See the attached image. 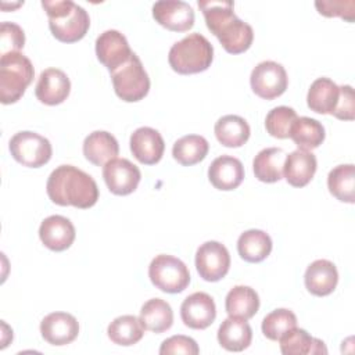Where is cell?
Returning <instances> with one entry per match:
<instances>
[{"label": "cell", "mask_w": 355, "mask_h": 355, "mask_svg": "<svg viewBox=\"0 0 355 355\" xmlns=\"http://www.w3.org/2000/svg\"><path fill=\"white\" fill-rule=\"evenodd\" d=\"M207 28L230 54L247 51L254 40L251 25L241 21L233 11V1H198Z\"/></svg>", "instance_id": "6da1fadb"}, {"label": "cell", "mask_w": 355, "mask_h": 355, "mask_svg": "<svg viewBox=\"0 0 355 355\" xmlns=\"http://www.w3.org/2000/svg\"><path fill=\"white\" fill-rule=\"evenodd\" d=\"M49 198L61 207L86 209L98 200L96 180L73 165H60L49 176L46 184Z\"/></svg>", "instance_id": "7a4b0ae2"}, {"label": "cell", "mask_w": 355, "mask_h": 355, "mask_svg": "<svg viewBox=\"0 0 355 355\" xmlns=\"http://www.w3.org/2000/svg\"><path fill=\"white\" fill-rule=\"evenodd\" d=\"M42 7L49 17L53 36L62 43H73L85 37L90 26L87 11L71 0H43Z\"/></svg>", "instance_id": "3957f363"}, {"label": "cell", "mask_w": 355, "mask_h": 355, "mask_svg": "<svg viewBox=\"0 0 355 355\" xmlns=\"http://www.w3.org/2000/svg\"><path fill=\"white\" fill-rule=\"evenodd\" d=\"M214 60V47L201 33H190L172 44L168 61L171 68L180 75L207 71Z\"/></svg>", "instance_id": "277c9868"}, {"label": "cell", "mask_w": 355, "mask_h": 355, "mask_svg": "<svg viewBox=\"0 0 355 355\" xmlns=\"http://www.w3.org/2000/svg\"><path fill=\"white\" fill-rule=\"evenodd\" d=\"M35 69L28 57L19 51L0 58V100L3 104L17 103L33 80Z\"/></svg>", "instance_id": "5b68a950"}, {"label": "cell", "mask_w": 355, "mask_h": 355, "mask_svg": "<svg viewBox=\"0 0 355 355\" xmlns=\"http://www.w3.org/2000/svg\"><path fill=\"white\" fill-rule=\"evenodd\" d=\"M111 80L115 94L126 103L140 101L150 90V78L135 53L123 65L111 72Z\"/></svg>", "instance_id": "8992f818"}, {"label": "cell", "mask_w": 355, "mask_h": 355, "mask_svg": "<svg viewBox=\"0 0 355 355\" xmlns=\"http://www.w3.org/2000/svg\"><path fill=\"white\" fill-rule=\"evenodd\" d=\"M151 283L164 293H182L190 283V272L183 261L176 257L159 254L148 266Z\"/></svg>", "instance_id": "52a82bcc"}, {"label": "cell", "mask_w": 355, "mask_h": 355, "mask_svg": "<svg viewBox=\"0 0 355 355\" xmlns=\"http://www.w3.org/2000/svg\"><path fill=\"white\" fill-rule=\"evenodd\" d=\"M8 148L12 158L28 168H40L46 165L53 154L49 139L31 130L15 133L10 139Z\"/></svg>", "instance_id": "ba28073f"}, {"label": "cell", "mask_w": 355, "mask_h": 355, "mask_svg": "<svg viewBox=\"0 0 355 355\" xmlns=\"http://www.w3.org/2000/svg\"><path fill=\"white\" fill-rule=\"evenodd\" d=\"M250 83L252 92L263 98L273 100L282 96L288 85L284 67L275 61H262L251 72Z\"/></svg>", "instance_id": "9c48e42d"}, {"label": "cell", "mask_w": 355, "mask_h": 355, "mask_svg": "<svg viewBox=\"0 0 355 355\" xmlns=\"http://www.w3.org/2000/svg\"><path fill=\"white\" fill-rule=\"evenodd\" d=\"M196 268L207 282H218L223 279L230 268V255L227 248L219 241H205L197 248Z\"/></svg>", "instance_id": "30bf717a"}, {"label": "cell", "mask_w": 355, "mask_h": 355, "mask_svg": "<svg viewBox=\"0 0 355 355\" xmlns=\"http://www.w3.org/2000/svg\"><path fill=\"white\" fill-rule=\"evenodd\" d=\"M103 178L112 194L128 196L137 189L141 173L129 159L114 158L103 166Z\"/></svg>", "instance_id": "8fae6325"}, {"label": "cell", "mask_w": 355, "mask_h": 355, "mask_svg": "<svg viewBox=\"0 0 355 355\" xmlns=\"http://www.w3.org/2000/svg\"><path fill=\"white\" fill-rule=\"evenodd\" d=\"M132 54L133 51L129 47L126 37L119 31H104L96 39V55L110 72L123 65Z\"/></svg>", "instance_id": "7c38bea8"}, {"label": "cell", "mask_w": 355, "mask_h": 355, "mask_svg": "<svg viewBox=\"0 0 355 355\" xmlns=\"http://www.w3.org/2000/svg\"><path fill=\"white\" fill-rule=\"evenodd\" d=\"M154 19L172 32H186L194 25L193 7L182 0H161L153 6Z\"/></svg>", "instance_id": "4fadbf2b"}, {"label": "cell", "mask_w": 355, "mask_h": 355, "mask_svg": "<svg viewBox=\"0 0 355 355\" xmlns=\"http://www.w3.org/2000/svg\"><path fill=\"white\" fill-rule=\"evenodd\" d=\"M180 318L183 323L194 330H204L211 326L216 318L214 298L202 291L186 297L180 305Z\"/></svg>", "instance_id": "5bb4252c"}, {"label": "cell", "mask_w": 355, "mask_h": 355, "mask_svg": "<svg viewBox=\"0 0 355 355\" xmlns=\"http://www.w3.org/2000/svg\"><path fill=\"white\" fill-rule=\"evenodd\" d=\"M129 144L135 158L144 165H154L159 162L165 150L161 133L150 126L137 128L130 135Z\"/></svg>", "instance_id": "9a60e30c"}, {"label": "cell", "mask_w": 355, "mask_h": 355, "mask_svg": "<svg viewBox=\"0 0 355 355\" xmlns=\"http://www.w3.org/2000/svg\"><path fill=\"white\" fill-rule=\"evenodd\" d=\"M40 333L51 345H67L78 337L79 323L71 313L51 312L42 319Z\"/></svg>", "instance_id": "2e32d148"}, {"label": "cell", "mask_w": 355, "mask_h": 355, "mask_svg": "<svg viewBox=\"0 0 355 355\" xmlns=\"http://www.w3.org/2000/svg\"><path fill=\"white\" fill-rule=\"evenodd\" d=\"M71 92V82L67 73L58 68H47L42 71L35 94L36 98L47 105H57L67 100Z\"/></svg>", "instance_id": "e0dca14e"}, {"label": "cell", "mask_w": 355, "mask_h": 355, "mask_svg": "<svg viewBox=\"0 0 355 355\" xmlns=\"http://www.w3.org/2000/svg\"><path fill=\"white\" fill-rule=\"evenodd\" d=\"M75 226L61 215H51L43 219L39 227L42 243L51 251H64L69 248L75 240Z\"/></svg>", "instance_id": "ac0fdd59"}, {"label": "cell", "mask_w": 355, "mask_h": 355, "mask_svg": "<svg viewBox=\"0 0 355 355\" xmlns=\"http://www.w3.org/2000/svg\"><path fill=\"white\" fill-rule=\"evenodd\" d=\"M208 179L218 190H234L244 179V166L236 157L220 155L211 162L208 168Z\"/></svg>", "instance_id": "d6986e66"}, {"label": "cell", "mask_w": 355, "mask_h": 355, "mask_svg": "<svg viewBox=\"0 0 355 355\" xmlns=\"http://www.w3.org/2000/svg\"><path fill=\"white\" fill-rule=\"evenodd\" d=\"M316 168V157L311 151L298 148L286 155L283 175L286 182L293 187H304L312 180Z\"/></svg>", "instance_id": "ffe728a7"}, {"label": "cell", "mask_w": 355, "mask_h": 355, "mask_svg": "<svg viewBox=\"0 0 355 355\" xmlns=\"http://www.w3.org/2000/svg\"><path fill=\"white\" fill-rule=\"evenodd\" d=\"M306 290L316 297H324L334 291L338 283L336 265L327 259L313 261L305 270L304 276Z\"/></svg>", "instance_id": "44dd1931"}, {"label": "cell", "mask_w": 355, "mask_h": 355, "mask_svg": "<svg viewBox=\"0 0 355 355\" xmlns=\"http://www.w3.org/2000/svg\"><path fill=\"white\" fill-rule=\"evenodd\" d=\"M118 153L119 144L116 139L105 130H94L83 140V155L93 165L104 166L116 158Z\"/></svg>", "instance_id": "7402d4cb"}, {"label": "cell", "mask_w": 355, "mask_h": 355, "mask_svg": "<svg viewBox=\"0 0 355 355\" xmlns=\"http://www.w3.org/2000/svg\"><path fill=\"white\" fill-rule=\"evenodd\" d=\"M252 340L251 326L245 319L241 318H226L218 329V341L222 348L240 352L250 347Z\"/></svg>", "instance_id": "603a6c76"}, {"label": "cell", "mask_w": 355, "mask_h": 355, "mask_svg": "<svg viewBox=\"0 0 355 355\" xmlns=\"http://www.w3.org/2000/svg\"><path fill=\"white\" fill-rule=\"evenodd\" d=\"M286 153L280 147H268L261 150L254 161V175L259 182L275 183L283 178V165Z\"/></svg>", "instance_id": "cb8c5ba5"}, {"label": "cell", "mask_w": 355, "mask_h": 355, "mask_svg": "<svg viewBox=\"0 0 355 355\" xmlns=\"http://www.w3.org/2000/svg\"><path fill=\"white\" fill-rule=\"evenodd\" d=\"M340 96V87L329 78H318L312 82L308 94V107L318 114H333Z\"/></svg>", "instance_id": "d4e9b609"}, {"label": "cell", "mask_w": 355, "mask_h": 355, "mask_svg": "<svg viewBox=\"0 0 355 355\" xmlns=\"http://www.w3.org/2000/svg\"><path fill=\"white\" fill-rule=\"evenodd\" d=\"M237 251L247 262H261L268 258L272 251V239L266 232L259 229L245 230L237 240Z\"/></svg>", "instance_id": "484cf974"}, {"label": "cell", "mask_w": 355, "mask_h": 355, "mask_svg": "<svg viewBox=\"0 0 355 355\" xmlns=\"http://www.w3.org/2000/svg\"><path fill=\"white\" fill-rule=\"evenodd\" d=\"M218 141L230 148L241 147L250 139V125L239 115H223L214 128Z\"/></svg>", "instance_id": "4316f807"}, {"label": "cell", "mask_w": 355, "mask_h": 355, "mask_svg": "<svg viewBox=\"0 0 355 355\" xmlns=\"http://www.w3.org/2000/svg\"><path fill=\"white\" fill-rule=\"evenodd\" d=\"M225 308L229 316L248 320L259 309V297L248 286H234L226 295Z\"/></svg>", "instance_id": "83f0119b"}, {"label": "cell", "mask_w": 355, "mask_h": 355, "mask_svg": "<svg viewBox=\"0 0 355 355\" xmlns=\"http://www.w3.org/2000/svg\"><path fill=\"white\" fill-rule=\"evenodd\" d=\"M323 125L313 118L300 116L294 121L290 129V139L297 144L300 150H313L319 147L324 140Z\"/></svg>", "instance_id": "f1b7e54d"}, {"label": "cell", "mask_w": 355, "mask_h": 355, "mask_svg": "<svg viewBox=\"0 0 355 355\" xmlns=\"http://www.w3.org/2000/svg\"><path fill=\"white\" fill-rule=\"evenodd\" d=\"M140 320L146 330L164 333L173 323V311L171 305L161 298H151L140 309Z\"/></svg>", "instance_id": "f546056e"}, {"label": "cell", "mask_w": 355, "mask_h": 355, "mask_svg": "<svg viewBox=\"0 0 355 355\" xmlns=\"http://www.w3.org/2000/svg\"><path fill=\"white\" fill-rule=\"evenodd\" d=\"M280 351L284 355H300V354H327L324 343L319 338L312 337L304 329H291L280 340Z\"/></svg>", "instance_id": "4dcf8cb0"}, {"label": "cell", "mask_w": 355, "mask_h": 355, "mask_svg": "<svg viewBox=\"0 0 355 355\" xmlns=\"http://www.w3.org/2000/svg\"><path fill=\"white\" fill-rule=\"evenodd\" d=\"M144 330L140 318H136L135 315H122L108 324L107 334L114 344L129 347L143 338Z\"/></svg>", "instance_id": "1f68e13d"}, {"label": "cell", "mask_w": 355, "mask_h": 355, "mask_svg": "<svg viewBox=\"0 0 355 355\" xmlns=\"http://www.w3.org/2000/svg\"><path fill=\"white\" fill-rule=\"evenodd\" d=\"M209 150L205 137L200 135H186L178 139L172 147L173 158L183 166H191L202 161Z\"/></svg>", "instance_id": "d6a6232c"}, {"label": "cell", "mask_w": 355, "mask_h": 355, "mask_svg": "<svg viewBox=\"0 0 355 355\" xmlns=\"http://www.w3.org/2000/svg\"><path fill=\"white\" fill-rule=\"evenodd\" d=\"M329 191L340 201L354 204L355 201V166L343 164L333 168L327 175Z\"/></svg>", "instance_id": "836d02e7"}, {"label": "cell", "mask_w": 355, "mask_h": 355, "mask_svg": "<svg viewBox=\"0 0 355 355\" xmlns=\"http://www.w3.org/2000/svg\"><path fill=\"white\" fill-rule=\"evenodd\" d=\"M297 327V316L293 311L279 308L268 313L262 320V333L272 341H279L287 331Z\"/></svg>", "instance_id": "e575fe53"}, {"label": "cell", "mask_w": 355, "mask_h": 355, "mask_svg": "<svg viewBox=\"0 0 355 355\" xmlns=\"http://www.w3.org/2000/svg\"><path fill=\"white\" fill-rule=\"evenodd\" d=\"M297 118V112L291 107H275L268 112L265 118L266 132L276 139H287L290 136V129Z\"/></svg>", "instance_id": "d590c367"}, {"label": "cell", "mask_w": 355, "mask_h": 355, "mask_svg": "<svg viewBox=\"0 0 355 355\" xmlns=\"http://www.w3.org/2000/svg\"><path fill=\"white\" fill-rule=\"evenodd\" d=\"M25 44L22 28L14 22H1L0 26V54L19 51Z\"/></svg>", "instance_id": "8d00e7d4"}, {"label": "cell", "mask_w": 355, "mask_h": 355, "mask_svg": "<svg viewBox=\"0 0 355 355\" xmlns=\"http://www.w3.org/2000/svg\"><path fill=\"white\" fill-rule=\"evenodd\" d=\"M319 14L324 17H340L348 22L355 19V1L354 0H329L315 1Z\"/></svg>", "instance_id": "74e56055"}, {"label": "cell", "mask_w": 355, "mask_h": 355, "mask_svg": "<svg viewBox=\"0 0 355 355\" xmlns=\"http://www.w3.org/2000/svg\"><path fill=\"white\" fill-rule=\"evenodd\" d=\"M200 352V348L197 343L187 336L178 334L172 336L162 341L159 347L161 355H172V354H184V355H197Z\"/></svg>", "instance_id": "f35d334b"}, {"label": "cell", "mask_w": 355, "mask_h": 355, "mask_svg": "<svg viewBox=\"0 0 355 355\" xmlns=\"http://www.w3.org/2000/svg\"><path fill=\"white\" fill-rule=\"evenodd\" d=\"M340 87V96L337 105L331 115L343 121H352L355 118V97L354 89L349 85H343Z\"/></svg>", "instance_id": "ab89813d"}]
</instances>
